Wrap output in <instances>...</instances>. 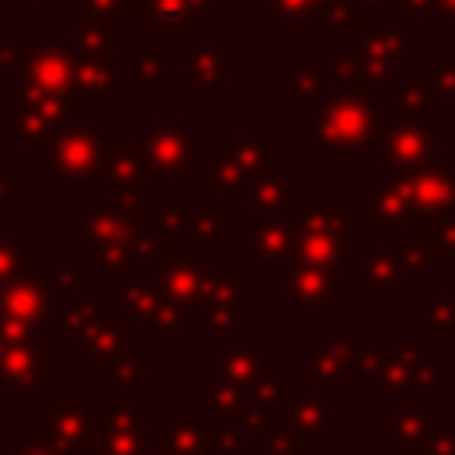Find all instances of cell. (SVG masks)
I'll return each mask as SVG.
<instances>
[{
  "label": "cell",
  "mask_w": 455,
  "mask_h": 455,
  "mask_svg": "<svg viewBox=\"0 0 455 455\" xmlns=\"http://www.w3.org/2000/svg\"><path fill=\"white\" fill-rule=\"evenodd\" d=\"M316 21H323L331 32L363 39L377 25V4L373 0H323Z\"/></svg>",
  "instance_id": "17"
},
{
  "label": "cell",
  "mask_w": 455,
  "mask_h": 455,
  "mask_svg": "<svg viewBox=\"0 0 455 455\" xmlns=\"http://www.w3.org/2000/svg\"><path fill=\"white\" fill-rule=\"evenodd\" d=\"M373 4H380V0H373Z\"/></svg>",
  "instance_id": "48"
},
{
  "label": "cell",
  "mask_w": 455,
  "mask_h": 455,
  "mask_svg": "<svg viewBox=\"0 0 455 455\" xmlns=\"http://www.w3.org/2000/svg\"><path fill=\"white\" fill-rule=\"evenodd\" d=\"M437 427H441V405L398 412L391 423V451L395 455H419Z\"/></svg>",
  "instance_id": "14"
},
{
  "label": "cell",
  "mask_w": 455,
  "mask_h": 455,
  "mask_svg": "<svg viewBox=\"0 0 455 455\" xmlns=\"http://www.w3.org/2000/svg\"><path fill=\"white\" fill-rule=\"evenodd\" d=\"M316 0H263V21H306L316 18Z\"/></svg>",
  "instance_id": "32"
},
{
  "label": "cell",
  "mask_w": 455,
  "mask_h": 455,
  "mask_svg": "<svg viewBox=\"0 0 455 455\" xmlns=\"http://www.w3.org/2000/svg\"><path fill=\"white\" fill-rule=\"evenodd\" d=\"M391 359V345H348V373L377 377Z\"/></svg>",
  "instance_id": "30"
},
{
  "label": "cell",
  "mask_w": 455,
  "mask_h": 455,
  "mask_svg": "<svg viewBox=\"0 0 455 455\" xmlns=\"http://www.w3.org/2000/svg\"><path fill=\"white\" fill-rule=\"evenodd\" d=\"M167 448L174 455H203L206 451V437H203V423H196V409L181 412V423L167 434Z\"/></svg>",
  "instance_id": "28"
},
{
  "label": "cell",
  "mask_w": 455,
  "mask_h": 455,
  "mask_svg": "<svg viewBox=\"0 0 455 455\" xmlns=\"http://www.w3.org/2000/svg\"><path fill=\"white\" fill-rule=\"evenodd\" d=\"M146 409H132L128 395L121 398V409L107 419V448L110 455H142L146 441H142V427H146Z\"/></svg>",
  "instance_id": "18"
},
{
  "label": "cell",
  "mask_w": 455,
  "mask_h": 455,
  "mask_svg": "<svg viewBox=\"0 0 455 455\" xmlns=\"http://www.w3.org/2000/svg\"><path fill=\"white\" fill-rule=\"evenodd\" d=\"M348 377V345L345 341H327L313 352L309 359V391L316 395H341Z\"/></svg>",
  "instance_id": "16"
},
{
  "label": "cell",
  "mask_w": 455,
  "mask_h": 455,
  "mask_svg": "<svg viewBox=\"0 0 455 455\" xmlns=\"http://www.w3.org/2000/svg\"><path fill=\"white\" fill-rule=\"evenodd\" d=\"M185 82H188L203 100H213V92L224 85V57H220V50L213 46V39H199V46L188 53Z\"/></svg>",
  "instance_id": "19"
},
{
  "label": "cell",
  "mask_w": 455,
  "mask_h": 455,
  "mask_svg": "<svg viewBox=\"0 0 455 455\" xmlns=\"http://www.w3.org/2000/svg\"><path fill=\"white\" fill-rule=\"evenodd\" d=\"M441 409H455V387L451 391H441Z\"/></svg>",
  "instance_id": "43"
},
{
  "label": "cell",
  "mask_w": 455,
  "mask_h": 455,
  "mask_svg": "<svg viewBox=\"0 0 455 455\" xmlns=\"http://www.w3.org/2000/svg\"><path fill=\"white\" fill-rule=\"evenodd\" d=\"M323 89H327V75L309 68H284L277 75V96L288 103H316Z\"/></svg>",
  "instance_id": "24"
},
{
  "label": "cell",
  "mask_w": 455,
  "mask_h": 455,
  "mask_svg": "<svg viewBox=\"0 0 455 455\" xmlns=\"http://www.w3.org/2000/svg\"><path fill=\"white\" fill-rule=\"evenodd\" d=\"M423 323L437 331L444 345H455V302H448L444 295H430L423 306Z\"/></svg>",
  "instance_id": "31"
},
{
  "label": "cell",
  "mask_w": 455,
  "mask_h": 455,
  "mask_svg": "<svg viewBox=\"0 0 455 455\" xmlns=\"http://www.w3.org/2000/svg\"><path fill=\"white\" fill-rule=\"evenodd\" d=\"M327 82L331 85H366L355 53H331L327 57Z\"/></svg>",
  "instance_id": "34"
},
{
  "label": "cell",
  "mask_w": 455,
  "mask_h": 455,
  "mask_svg": "<svg viewBox=\"0 0 455 455\" xmlns=\"http://www.w3.org/2000/svg\"><path fill=\"white\" fill-rule=\"evenodd\" d=\"M245 199H249L245 228L252 231L259 220H267V217H274V213H284V210H288L291 185H288V181H284L277 171H259V174H252Z\"/></svg>",
  "instance_id": "12"
},
{
  "label": "cell",
  "mask_w": 455,
  "mask_h": 455,
  "mask_svg": "<svg viewBox=\"0 0 455 455\" xmlns=\"http://www.w3.org/2000/svg\"><path fill=\"white\" fill-rule=\"evenodd\" d=\"M437 295H444L448 302H455V277H444V281L437 284Z\"/></svg>",
  "instance_id": "41"
},
{
  "label": "cell",
  "mask_w": 455,
  "mask_h": 455,
  "mask_svg": "<svg viewBox=\"0 0 455 455\" xmlns=\"http://www.w3.org/2000/svg\"><path fill=\"white\" fill-rule=\"evenodd\" d=\"M437 142H441V117H409V121L377 117L373 124V146L384 167H391L395 174H412L434 164Z\"/></svg>",
  "instance_id": "2"
},
{
  "label": "cell",
  "mask_w": 455,
  "mask_h": 455,
  "mask_svg": "<svg viewBox=\"0 0 455 455\" xmlns=\"http://www.w3.org/2000/svg\"><path fill=\"white\" fill-rule=\"evenodd\" d=\"M316 4H323V0H316ZM316 14H320V11H316Z\"/></svg>",
  "instance_id": "47"
},
{
  "label": "cell",
  "mask_w": 455,
  "mask_h": 455,
  "mask_svg": "<svg viewBox=\"0 0 455 455\" xmlns=\"http://www.w3.org/2000/svg\"><path fill=\"white\" fill-rule=\"evenodd\" d=\"M423 96L434 103H455V53H441L434 68H423Z\"/></svg>",
  "instance_id": "26"
},
{
  "label": "cell",
  "mask_w": 455,
  "mask_h": 455,
  "mask_svg": "<svg viewBox=\"0 0 455 455\" xmlns=\"http://www.w3.org/2000/svg\"><path fill=\"white\" fill-rule=\"evenodd\" d=\"M430 242H434V259L455 263V217L444 220L441 228H430Z\"/></svg>",
  "instance_id": "35"
},
{
  "label": "cell",
  "mask_w": 455,
  "mask_h": 455,
  "mask_svg": "<svg viewBox=\"0 0 455 455\" xmlns=\"http://www.w3.org/2000/svg\"><path fill=\"white\" fill-rule=\"evenodd\" d=\"M427 103L423 96V68H409V82L395 89V100H391V114L398 121H409L419 114V107Z\"/></svg>",
  "instance_id": "29"
},
{
  "label": "cell",
  "mask_w": 455,
  "mask_h": 455,
  "mask_svg": "<svg viewBox=\"0 0 455 455\" xmlns=\"http://www.w3.org/2000/svg\"><path fill=\"white\" fill-rule=\"evenodd\" d=\"M437 18H455V0H437Z\"/></svg>",
  "instance_id": "42"
},
{
  "label": "cell",
  "mask_w": 455,
  "mask_h": 455,
  "mask_svg": "<svg viewBox=\"0 0 455 455\" xmlns=\"http://www.w3.org/2000/svg\"><path fill=\"white\" fill-rule=\"evenodd\" d=\"M242 395H245V402H249L256 412H263V416L277 409V380L267 377V373H259V377H252L249 384H242Z\"/></svg>",
  "instance_id": "33"
},
{
  "label": "cell",
  "mask_w": 455,
  "mask_h": 455,
  "mask_svg": "<svg viewBox=\"0 0 455 455\" xmlns=\"http://www.w3.org/2000/svg\"><path fill=\"white\" fill-rule=\"evenodd\" d=\"M423 359L419 345H391V359L387 366L377 373V387L380 391H412V373H416V363Z\"/></svg>",
  "instance_id": "22"
},
{
  "label": "cell",
  "mask_w": 455,
  "mask_h": 455,
  "mask_svg": "<svg viewBox=\"0 0 455 455\" xmlns=\"http://www.w3.org/2000/svg\"><path fill=\"white\" fill-rule=\"evenodd\" d=\"M199 178H203V181H210L220 196H245V192H249V181H252V174H249V171H242L228 153H220L210 167H203V171H199Z\"/></svg>",
  "instance_id": "25"
},
{
  "label": "cell",
  "mask_w": 455,
  "mask_h": 455,
  "mask_svg": "<svg viewBox=\"0 0 455 455\" xmlns=\"http://www.w3.org/2000/svg\"><path fill=\"white\" fill-rule=\"evenodd\" d=\"M412 391H441V363L437 359H419L416 363Z\"/></svg>",
  "instance_id": "36"
},
{
  "label": "cell",
  "mask_w": 455,
  "mask_h": 455,
  "mask_svg": "<svg viewBox=\"0 0 455 455\" xmlns=\"http://www.w3.org/2000/svg\"><path fill=\"white\" fill-rule=\"evenodd\" d=\"M281 423L288 430H295L299 437L313 441V437H327L334 423L345 419L341 409H327L323 405V395L316 391H295V377H277V409Z\"/></svg>",
  "instance_id": "5"
},
{
  "label": "cell",
  "mask_w": 455,
  "mask_h": 455,
  "mask_svg": "<svg viewBox=\"0 0 455 455\" xmlns=\"http://www.w3.org/2000/svg\"><path fill=\"white\" fill-rule=\"evenodd\" d=\"M299 238V217L295 213H274L252 228V245H249V263H281L291 256Z\"/></svg>",
  "instance_id": "10"
},
{
  "label": "cell",
  "mask_w": 455,
  "mask_h": 455,
  "mask_svg": "<svg viewBox=\"0 0 455 455\" xmlns=\"http://www.w3.org/2000/svg\"><path fill=\"white\" fill-rule=\"evenodd\" d=\"M107 373L110 377H121V380H132V377H146L149 366L146 363H135V359H117V363L107 366Z\"/></svg>",
  "instance_id": "38"
},
{
  "label": "cell",
  "mask_w": 455,
  "mask_h": 455,
  "mask_svg": "<svg viewBox=\"0 0 455 455\" xmlns=\"http://www.w3.org/2000/svg\"><path fill=\"white\" fill-rule=\"evenodd\" d=\"M263 455H281V451H263Z\"/></svg>",
  "instance_id": "46"
},
{
  "label": "cell",
  "mask_w": 455,
  "mask_h": 455,
  "mask_svg": "<svg viewBox=\"0 0 455 455\" xmlns=\"http://www.w3.org/2000/svg\"><path fill=\"white\" fill-rule=\"evenodd\" d=\"M327 341H345V334H341V327H331V331H327Z\"/></svg>",
  "instance_id": "45"
},
{
  "label": "cell",
  "mask_w": 455,
  "mask_h": 455,
  "mask_svg": "<svg viewBox=\"0 0 455 455\" xmlns=\"http://www.w3.org/2000/svg\"><path fill=\"white\" fill-rule=\"evenodd\" d=\"M153 277L164 299H171L174 306H199L203 288H206V267H199V259L192 256V249H174L153 259Z\"/></svg>",
  "instance_id": "8"
},
{
  "label": "cell",
  "mask_w": 455,
  "mask_h": 455,
  "mask_svg": "<svg viewBox=\"0 0 455 455\" xmlns=\"http://www.w3.org/2000/svg\"><path fill=\"white\" fill-rule=\"evenodd\" d=\"M185 231L192 235V245H210V249H224L231 242V217L213 210V199L199 203L196 217H185Z\"/></svg>",
  "instance_id": "21"
},
{
  "label": "cell",
  "mask_w": 455,
  "mask_h": 455,
  "mask_svg": "<svg viewBox=\"0 0 455 455\" xmlns=\"http://www.w3.org/2000/svg\"><path fill=\"white\" fill-rule=\"evenodd\" d=\"M419 455H455V434L444 430V427H437V430L430 434V441L423 444Z\"/></svg>",
  "instance_id": "37"
},
{
  "label": "cell",
  "mask_w": 455,
  "mask_h": 455,
  "mask_svg": "<svg viewBox=\"0 0 455 455\" xmlns=\"http://www.w3.org/2000/svg\"><path fill=\"white\" fill-rule=\"evenodd\" d=\"M391 4H398V7H405V11H412V14H419V18L441 21V18H437V0H391Z\"/></svg>",
  "instance_id": "39"
},
{
  "label": "cell",
  "mask_w": 455,
  "mask_h": 455,
  "mask_svg": "<svg viewBox=\"0 0 455 455\" xmlns=\"http://www.w3.org/2000/svg\"><path fill=\"white\" fill-rule=\"evenodd\" d=\"M398 178L412 206V217L405 228H441L444 220L455 217V167L427 164L423 171L398 174Z\"/></svg>",
  "instance_id": "3"
},
{
  "label": "cell",
  "mask_w": 455,
  "mask_h": 455,
  "mask_svg": "<svg viewBox=\"0 0 455 455\" xmlns=\"http://www.w3.org/2000/svg\"><path fill=\"white\" fill-rule=\"evenodd\" d=\"M203 323L210 331H242L245 327V306H242V284L231 277V267L220 259L206 267V288H203Z\"/></svg>",
  "instance_id": "7"
},
{
  "label": "cell",
  "mask_w": 455,
  "mask_h": 455,
  "mask_svg": "<svg viewBox=\"0 0 455 455\" xmlns=\"http://www.w3.org/2000/svg\"><path fill=\"white\" fill-rule=\"evenodd\" d=\"M199 409H210L213 419H231V423H238V427H242V423L249 419V412H252V405L245 402L242 387H238V384H228V380H220L217 387L203 391V395H199Z\"/></svg>",
  "instance_id": "23"
},
{
  "label": "cell",
  "mask_w": 455,
  "mask_h": 455,
  "mask_svg": "<svg viewBox=\"0 0 455 455\" xmlns=\"http://www.w3.org/2000/svg\"><path fill=\"white\" fill-rule=\"evenodd\" d=\"M203 455H210V451H203Z\"/></svg>",
  "instance_id": "49"
},
{
  "label": "cell",
  "mask_w": 455,
  "mask_h": 455,
  "mask_svg": "<svg viewBox=\"0 0 455 455\" xmlns=\"http://www.w3.org/2000/svg\"><path fill=\"white\" fill-rule=\"evenodd\" d=\"M363 284L359 295H380L391 291L405 274V249L402 245H377L363 252Z\"/></svg>",
  "instance_id": "13"
},
{
  "label": "cell",
  "mask_w": 455,
  "mask_h": 455,
  "mask_svg": "<svg viewBox=\"0 0 455 455\" xmlns=\"http://www.w3.org/2000/svg\"><path fill=\"white\" fill-rule=\"evenodd\" d=\"M153 28L156 32H167V28H178V32H196L199 21H210L213 18V0H156V11H153Z\"/></svg>",
  "instance_id": "20"
},
{
  "label": "cell",
  "mask_w": 455,
  "mask_h": 455,
  "mask_svg": "<svg viewBox=\"0 0 455 455\" xmlns=\"http://www.w3.org/2000/svg\"><path fill=\"white\" fill-rule=\"evenodd\" d=\"M366 217H373L380 228H405L409 217H412V206H409V192L402 185V178H391V181H380L359 206Z\"/></svg>",
  "instance_id": "15"
},
{
  "label": "cell",
  "mask_w": 455,
  "mask_h": 455,
  "mask_svg": "<svg viewBox=\"0 0 455 455\" xmlns=\"http://www.w3.org/2000/svg\"><path fill=\"white\" fill-rule=\"evenodd\" d=\"M377 92L373 85H327L316 96L309 146L327 153L334 167H355L373 142Z\"/></svg>",
  "instance_id": "1"
},
{
  "label": "cell",
  "mask_w": 455,
  "mask_h": 455,
  "mask_svg": "<svg viewBox=\"0 0 455 455\" xmlns=\"http://www.w3.org/2000/svg\"><path fill=\"white\" fill-rule=\"evenodd\" d=\"M199 146L181 124H153L142 135V164L153 174H181L196 160Z\"/></svg>",
  "instance_id": "9"
},
{
  "label": "cell",
  "mask_w": 455,
  "mask_h": 455,
  "mask_svg": "<svg viewBox=\"0 0 455 455\" xmlns=\"http://www.w3.org/2000/svg\"><path fill=\"white\" fill-rule=\"evenodd\" d=\"M274 267L281 274V284H284L288 299L306 313L323 309L341 288V267H309V263H299L295 256H284Z\"/></svg>",
  "instance_id": "6"
},
{
  "label": "cell",
  "mask_w": 455,
  "mask_h": 455,
  "mask_svg": "<svg viewBox=\"0 0 455 455\" xmlns=\"http://www.w3.org/2000/svg\"><path fill=\"white\" fill-rule=\"evenodd\" d=\"M160 82L164 75H160V57H146V60H139V82Z\"/></svg>",
  "instance_id": "40"
},
{
  "label": "cell",
  "mask_w": 455,
  "mask_h": 455,
  "mask_svg": "<svg viewBox=\"0 0 455 455\" xmlns=\"http://www.w3.org/2000/svg\"><path fill=\"white\" fill-rule=\"evenodd\" d=\"M359 71L366 85H384L395 78L398 68L409 64V25L405 21H387L373 25L363 36V46L355 50Z\"/></svg>",
  "instance_id": "4"
},
{
  "label": "cell",
  "mask_w": 455,
  "mask_h": 455,
  "mask_svg": "<svg viewBox=\"0 0 455 455\" xmlns=\"http://www.w3.org/2000/svg\"><path fill=\"white\" fill-rule=\"evenodd\" d=\"M203 437H206V451L210 455H238L245 448V430L231 419H213L203 427Z\"/></svg>",
  "instance_id": "27"
},
{
  "label": "cell",
  "mask_w": 455,
  "mask_h": 455,
  "mask_svg": "<svg viewBox=\"0 0 455 455\" xmlns=\"http://www.w3.org/2000/svg\"><path fill=\"white\" fill-rule=\"evenodd\" d=\"M149 455H174V451L167 448V441H160V444H149Z\"/></svg>",
  "instance_id": "44"
},
{
  "label": "cell",
  "mask_w": 455,
  "mask_h": 455,
  "mask_svg": "<svg viewBox=\"0 0 455 455\" xmlns=\"http://www.w3.org/2000/svg\"><path fill=\"white\" fill-rule=\"evenodd\" d=\"M217 334V377L228 380V384H249L252 377L263 373V352L256 345H245V341H231L228 331H213Z\"/></svg>",
  "instance_id": "11"
}]
</instances>
